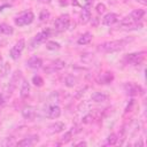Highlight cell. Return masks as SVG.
I'll list each match as a JSON object with an SVG mask.
<instances>
[{"instance_id": "obj_1", "label": "cell", "mask_w": 147, "mask_h": 147, "mask_svg": "<svg viewBox=\"0 0 147 147\" xmlns=\"http://www.w3.org/2000/svg\"><path fill=\"white\" fill-rule=\"evenodd\" d=\"M127 42H129L127 39H119V40L106 41V42H102V44H100L98 46V51L99 52H102V53L117 52V51H121L122 48H124Z\"/></svg>"}, {"instance_id": "obj_2", "label": "cell", "mask_w": 147, "mask_h": 147, "mask_svg": "<svg viewBox=\"0 0 147 147\" xmlns=\"http://www.w3.org/2000/svg\"><path fill=\"white\" fill-rule=\"evenodd\" d=\"M146 56V52H134V53H130L126 54L124 56V62L127 64H132V65H139L144 62Z\"/></svg>"}, {"instance_id": "obj_3", "label": "cell", "mask_w": 147, "mask_h": 147, "mask_svg": "<svg viewBox=\"0 0 147 147\" xmlns=\"http://www.w3.org/2000/svg\"><path fill=\"white\" fill-rule=\"evenodd\" d=\"M33 20H34V14L31 10H28V11L20 14L18 16H16L14 22H15V25H17V26H24V25L31 24L33 22Z\"/></svg>"}, {"instance_id": "obj_4", "label": "cell", "mask_w": 147, "mask_h": 147, "mask_svg": "<svg viewBox=\"0 0 147 147\" xmlns=\"http://www.w3.org/2000/svg\"><path fill=\"white\" fill-rule=\"evenodd\" d=\"M70 25V17L68 14L59 16L54 22V30L56 31H64Z\"/></svg>"}, {"instance_id": "obj_5", "label": "cell", "mask_w": 147, "mask_h": 147, "mask_svg": "<svg viewBox=\"0 0 147 147\" xmlns=\"http://www.w3.org/2000/svg\"><path fill=\"white\" fill-rule=\"evenodd\" d=\"M24 47H25V40H24V39H20V40L16 41L15 45L10 48L9 56H10L13 60H15V61L18 60L20 56H21V54H22V52H23V49H24Z\"/></svg>"}, {"instance_id": "obj_6", "label": "cell", "mask_w": 147, "mask_h": 147, "mask_svg": "<svg viewBox=\"0 0 147 147\" xmlns=\"http://www.w3.org/2000/svg\"><path fill=\"white\" fill-rule=\"evenodd\" d=\"M64 68H65V62L62 61V60H60V59H57V60H54V61L49 62V63L44 68V71H45L46 74H53V72L60 71V70H62V69H64Z\"/></svg>"}, {"instance_id": "obj_7", "label": "cell", "mask_w": 147, "mask_h": 147, "mask_svg": "<svg viewBox=\"0 0 147 147\" xmlns=\"http://www.w3.org/2000/svg\"><path fill=\"white\" fill-rule=\"evenodd\" d=\"M126 95H130V96H136L138 94H144V90L141 88V86L132 83V82H127L124 84L123 86Z\"/></svg>"}, {"instance_id": "obj_8", "label": "cell", "mask_w": 147, "mask_h": 147, "mask_svg": "<svg viewBox=\"0 0 147 147\" xmlns=\"http://www.w3.org/2000/svg\"><path fill=\"white\" fill-rule=\"evenodd\" d=\"M53 33H54V31L52 29H45V30H42V31H40L39 33L36 34V37L33 39V42L37 44V45L42 44V42H46V40L49 37H52Z\"/></svg>"}, {"instance_id": "obj_9", "label": "cell", "mask_w": 147, "mask_h": 147, "mask_svg": "<svg viewBox=\"0 0 147 147\" xmlns=\"http://www.w3.org/2000/svg\"><path fill=\"white\" fill-rule=\"evenodd\" d=\"M21 78H22V72H21L20 70H16V71L14 72V75L11 76V79H10V82H9V84H8V90H7V92H8V95H9V96L11 95L13 91L16 88L17 83H18V80H20Z\"/></svg>"}, {"instance_id": "obj_10", "label": "cell", "mask_w": 147, "mask_h": 147, "mask_svg": "<svg viewBox=\"0 0 147 147\" xmlns=\"http://www.w3.org/2000/svg\"><path fill=\"white\" fill-rule=\"evenodd\" d=\"M38 141H39V137L38 136H29V137H25L22 140H20L16 145L18 147H31V146L36 145Z\"/></svg>"}, {"instance_id": "obj_11", "label": "cell", "mask_w": 147, "mask_h": 147, "mask_svg": "<svg viewBox=\"0 0 147 147\" xmlns=\"http://www.w3.org/2000/svg\"><path fill=\"white\" fill-rule=\"evenodd\" d=\"M119 21V16L115 13H108L103 16L102 18V24L103 25H107V26H110V25H114L115 23H117Z\"/></svg>"}, {"instance_id": "obj_12", "label": "cell", "mask_w": 147, "mask_h": 147, "mask_svg": "<svg viewBox=\"0 0 147 147\" xmlns=\"http://www.w3.org/2000/svg\"><path fill=\"white\" fill-rule=\"evenodd\" d=\"M22 116L26 119V121H33L37 116V111H36V108L32 107V106H28L25 108H23L22 110Z\"/></svg>"}, {"instance_id": "obj_13", "label": "cell", "mask_w": 147, "mask_h": 147, "mask_svg": "<svg viewBox=\"0 0 147 147\" xmlns=\"http://www.w3.org/2000/svg\"><path fill=\"white\" fill-rule=\"evenodd\" d=\"M114 80V75L113 72H102L96 77V83L98 84H110Z\"/></svg>"}, {"instance_id": "obj_14", "label": "cell", "mask_w": 147, "mask_h": 147, "mask_svg": "<svg viewBox=\"0 0 147 147\" xmlns=\"http://www.w3.org/2000/svg\"><path fill=\"white\" fill-rule=\"evenodd\" d=\"M46 115H47V117H49V118H52V119L59 118L60 115H61V108H60L59 106H56V105H52V106H49V107L47 108Z\"/></svg>"}, {"instance_id": "obj_15", "label": "cell", "mask_w": 147, "mask_h": 147, "mask_svg": "<svg viewBox=\"0 0 147 147\" xmlns=\"http://www.w3.org/2000/svg\"><path fill=\"white\" fill-rule=\"evenodd\" d=\"M26 65L31 69H39V68L42 67V60L38 56H31L26 61Z\"/></svg>"}, {"instance_id": "obj_16", "label": "cell", "mask_w": 147, "mask_h": 147, "mask_svg": "<svg viewBox=\"0 0 147 147\" xmlns=\"http://www.w3.org/2000/svg\"><path fill=\"white\" fill-rule=\"evenodd\" d=\"M29 94H30V84H29L28 80L23 79L22 80V85H21V90H20V96L23 100H25L29 96Z\"/></svg>"}, {"instance_id": "obj_17", "label": "cell", "mask_w": 147, "mask_h": 147, "mask_svg": "<svg viewBox=\"0 0 147 147\" xmlns=\"http://www.w3.org/2000/svg\"><path fill=\"white\" fill-rule=\"evenodd\" d=\"M64 130V123L62 122H55L53 124H51L48 126V133L51 134H54V133H59V132H62Z\"/></svg>"}, {"instance_id": "obj_18", "label": "cell", "mask_w": 147, "mask_h": 147, "mask_svg": "<svg viewBox=\"0 0 147 147\" xmlns=\"http://www.w3.org/2000/svg\"><path fill=\"white\" fill-rule=\"evenodd\" d=\"M91 21V11H90V8L87 7H83L82 9V13H80V22L82 24H86Z\"/></svg>"}, {"instance_id": "obj_19", "label": "cell", "mask_w": 147, "mask_h": 147, "mask_svg": "<svg viewBox=\"0 0 147 147\" xmlns=\"http://www.w3.org/2000/svg\"><path fill=\"white\" fill-rule=\"evenodd\" d=\"M92 37H93V36H92L91 32H85V33H83V34L78 38L77 42H78V45H87V44L91 42Z\"/></svg>"}, {"instance_id": "obj_20", "label": "cell", "mask_w": 147, "mask_h": 147, "mask_svg": "<svg viewBox=\"0 0 147 147\" xmlns=\"http://www.w3.org/2000/svg\"><path fill=\"white\" fill-rule=\"evenodd\" d=\"M91 99L94 101V102H105L108 100V95L102 93V92H94L91 96Z\"/></svg>"}, {"instance_id": "obj_21", "label": "cell", "mask_w": 147, "mask_h": 147, "mask_svg": "<svg viewBox=\"0 0 147 147\" xmlns=\"http://www.w3.org/2000/svg\"><path fill=\"white\" fill-rule=\"evenodd\" d=\"M14 29L7 23H0V34H13Z\"/></svg>"}, {"instance_id": "obj_22", "label": "cell", "mask_w": 147, "mask_h": 147, "mask_svg": "<svg viewBox=\"0 0 147 147\" xmlns=\"http://www.w3.org/2000/svg\"><path fill=\"white\" fill-rule=\"evenodd\" d=\"M130 16H131L136 22H138V21H140V20L145 16V10H144V9H134V10L131 11Z\"/></svg>"}, {"instance_id": "obj_23", "label": "cell", "mask_w": 147, "mask_h": 147, "mask_svg": "<svg viewBox=\"0 0 147 147\" xmlns=\"http://www.w3.org/2000/svg\"><path fill=\"white\" fill-rule=\"evenodd\" d=\"M77 82H78V78L74 75H68L64 79V84L67 87H74L77 84Z\"/></svg>"}, {"instance_id": "obj_24", "label": "cell", "mask_w": 147, "mask_h": 147, "mask_svg": "<svg viewBox=\"0 0 147 147\" xmlns=\"http://www.w3.org/2000/svg\"><path fill=\"white\" fill-rule=\"evenodd\" d=\"M46 48L49 49V51H57V49L61 48V45L59 42H56V41L51 40V41H47L46 42Z\"/></svg>"}, {"instance_id": "obj_25", "label": "cell", "mask_w": 147, "mask_h": 147, "mask_svg": "<svg viewBox=\"0 0 147 147\" xmlns=\"http://www.w3.org/2000/svg\"><path fill=\"white\" fill-rule=\"evenodd\" d=\"M118 142V136L116 133H111L108 136L107 138V145H110V146H114Z\"/></svg>"}, {"instance_id": "obj_26", "label": "cell", "mask_w": 147, "mask_h": 147, "mask_svg": "<svg viewBox=\"0 0 147 147\" xmlns=\"http://www.w3.org/2000/svg\"><path fill=\"white\" fill-rule=\"evenodd\" d=\"M32 83H33L34 86H37V87H41V86L44 85V79H42L39 75H34V76L32 77Z\"/></svg>"}, {"instance_id": "obj_27", "label": "cell", "mask_w": 147, "mask_h": 147, "mask_svg": "<svg viewBox=\"0 0 147 147\" xmlns=\"http://www.w3.org/2000/svg\"><path fill=\"white\" fill-rule=\"evenodd\" d=\"M71 138H72V130L65 132V133L62 136V138H61V142H62V144H67V142H69V141L71 140Z\"/></svg>"}, {"instance_id": "obj_28", "label": "cell", "mask_w": 147, "mask_h": 147, "mask_svg": "<svg viewBox=\"0 0 147 147\" xmlns=\"http://www.w3.org/2000/svg\"><path fill=\"white\" fill-rule=\"evenodd\" d=\"M49 16H51L49 11L46 10V9H44V10H41V13L39 15V20H40V22H46V21H48Z\"/></svg>"}, {"instance_id": "obj_29", "label": "cell", "mask_w": 147, "mask_h": 147, "mask_svg": "<svg viewBox=\"0 0 147 147\" xmlns=\"http://www.w3.org/2000/svg\"><path fill=\"white\" fill-rule=\"evenodd\" d=\"M95 9H96V13H98V14H105L107 8H106V5H105V3H101V2H100V3L96 5Z\"/></svg>"}, {"instance_id": "obj_30", "label": "cell", "mask_w": 147, "mask_h": 147, "mask_svg": "<svg viewBox=\"0 0 147 147\" xmlns=\"http://www.w3.org/2000/svg\"><path fill=\"white\" fill-rule=\"evenodd\" d=\"M93 119H94V117H93V115L92 114H87V115H85L84 117H83V123H85V124H90V123H92L93 122Z\"/></svg>"}, {"instance_id": "obj_31", "label": "cell", "mask_w": 147, "mask_h": 147, "mask_svg": "<svg viewBox=\"0 0 147 147\" xmlns=\"http://www.w3.org/2000/svg\"><path fill=\"white\" fill-rule=\"evenodd\" d=\"M9 64L8 63H5V64H2V67H1V69H0V76H6V74L9 71Z\"/></svg>"}, {"instance_id": "obj_32", "label": "cell", "mask_w": 147, "mask_h": 147, "mask_svg": "<svg viewBox=\"0 0 147 147\" xmlns=\"http://www.w3.org/2000/svg\"><path fill=\"white\" fill-rule=\"evenodd\" d=\"M86 90H87V86H86V85H85V86H84V87H82V88H79V90H78V91H77V92H78V93H76V95H75V96H76V98H77V99H78V98H80V96H82V94H84V93H85V91H86Z\"/></svg>"}, {"instance_id": "obj_33", "label": "cell", "mask_w": 147, "mask_h": 147, "mask_svg": "<svg viewBox=\"0 0 147 147\" xmlns=\"http://www.w3.org/2000/svg\"><path fill=\"white\" fill-rule=\"evenodd\" d=\"M133 105H136V102H134V100L132 99V100H130V102H129V105L126 106V108H125V114H127L129 111H132L131 109H132V106Z\"/></svg>"}, {"instance_id": "obj_34", "label": "cell", "mask_w": 147, "mask_h": 147, "mask_svg": "<svg viewBox=\"0 0 147 147\" xmlns=\"http://www.w3.org/2000/svg\"><path fill=\"white\" fill-rule=\"evenodd\" d=\"M5 102H6V98L3 96V94H0V110L2 109V107H3Z\"/></svg>"}, {"instance_id": "obj_35", "label": "cell", "mask_w": 147, "mask_h": 147, "mask_svg": "<svg viewBox=\"0 0 147 147\" xmlns=\"http://www.w3.org/2000/svg\"><path fill=\"white\" fill-rule=\"evenodd\" d=\"M93 2H94V0H85V7L90 8L93 5Z\"/></svg>"}, {"instance_id": "obj_36", "label": "cell", "mask_w": 147, "mask_h": 147, "mask_svg": "<svg viewBox=\"0 0 147 147\" xmlns=\"http://www.w3.org/2000/svg\"><path fill=\"white\" fill-rule=\"evenodd\" d=\"M38 1L41 2V3H44V5H49L52 2V0H38Z\"/></svg>"}, {"instance_id": "obj_37", "label": "cell", "mask_w": 147, "mask_h": 147, "mask_svg": "<svg viewBox=\"0 0 147 147\" xmlns=\"http://www.w3.org/2000/svg\"><path fill=\"white\" fill-rule=\"evenodd\" d=\"M87 144L85 142V141H80V142H78V144H76V146H86Z\"/></svg>"}, {"instance_id": "obj_38", "label": "cell", "mask_w": 147, "mask_h": 147, "mask_svg": "<svg viewBox=\"0 0 147 147\" xmlns=\"http://www.w3.org/2000/svg\"><path fill=\"white\" fill-rule=\"evenodd\" d=\"M72 5H76V6H79V3L77 2V0H72Z\"/></svg>"}, {"instance_id": "obj_39", "label": "cell", "mask_w": 147, "mask_h": 147, "mask_svg": "<svg viewBox=\"0 0 147 147\" xmlns=\"http://www.w3.org/2000/svg\"><path fill=\"white\" fill-rule=\"evenodd\" d=\"M123 1H124V2H129L130 0H123Z\"/></svg>"}, {"instance_id": "obj_40", "label": "cell", "mask_w": 147, "mask_h": 147, "mask_svg": "<svg viewBox=\"0 0 147 147\" xmlns=\"http://www.w3.org/2000/svg\"><path fill=\"white\" fill-rule=\"evenodd\" d=\"M5 1H15V0H5Z\"/></svg>"}, {"instance_id": "obj_41", "label": "cell", "mask_w": 147, "mask_h": 147, "mask_svg": "<svg viewBox=\"0 0 147 147\" xmlns=\"http://www.w3.org/2000/svg\"><path fill=\"white\" fill-rule=\"evenodd\" d=\"M1 61H2V59H1V56H0V63H1Z\"/></svg>"}]
</instances>
